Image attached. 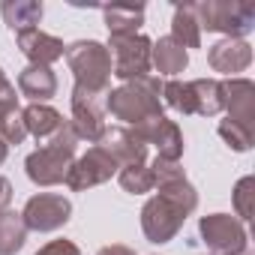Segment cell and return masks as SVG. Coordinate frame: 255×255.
<instances>
[{
    "label": "cell",
    "instance_id": "4dcf8cb0",
    "mask_svg": "<svg viewBox=\"0 0 255 255\" xmlns=\"http://www.w3.org/2000/svg\"><path fill=\"white\" fill-rule=\"evenodd\" d=\"M96 255H135V249L123 246V243H111V246H102Z\"/></svg>",
    "mask_w": 255,
    "mask_h": 255
},
{
    "label": "cell",
    "instance_id": "f1b7e54d",
    "mask_svg": "<svg viewBox=\"0 0 255 255\" xmlns=\"http://www.w3.org/2000/svg\"><path fill=\"white\" fill-rule=\"evenodd\" d=\"M0 99H18V93H15V84L6 78L3 66H0Z\"/></svg>",
    "mask_w": 255,
    "mask_h": 255
},
{
    "label": "cell",
    "instance_id": "30bf717a",
    "mask_svg": "<svg viewBox=\"0 0 255 255\" xmlns=\"http://www.w3.org/2000/svg\"><path fill=\"white\" fill-rule=\"evenodd\" d=\"M120 171V165L111 159L108 150H102L99 144H93L84 156H78L69 168V177H66V186L72 192H84L90 186H99L105 180H111L114 174Z\"/></svg>",
    "mask_w": 255,
    "mask_h": 255
},
{
    "label": "cell",
    "instance_id": "e0dca14e",
    "mask_svg": "<svg viewBox=\"0 0 255 255\" xmlns=\"http://www.w3.org/2000/svg\"><path fill=\"white\" fill-rule=\"evenodd\" d=\"M18 93L27 96L30 102L45 105L57 93V75L48 66H24L18 72Z\"/></svg>",
    "mask_w": 255,
    "mask_h": 255
},
{
    "label": "cell",
    "instance_id": "7402d4cb",
    "mask_svg": "<svg viewBox=\"0 0 255 255\" xmlns=\"http://www.w3.org/2000/svg\"><path fill=\"white\" fill-rule=\"evenodd\" d=\"M171 39L180 42L186 51H189V48H201V21H198V12H195V3L174 6Z\"/></svg>",
    "mask_w": 255,
    "mask_h": 255
},
{
    "label": "cell",
    "instance_id": "5b68a950",
    "mask_svg": "<svg viewBox=\"0 0 255 255\" xmlns=\"http://www.w3.org/2000/svg\"><path fill=\"white\" fill-rule=\"evenodd\" d=\"M162 105L180 114H201L216 117L222 111V87L216 78H195V81H165L162 84Z\"/></svg>",
    "mask_w": 255,
    "mask_h": 255
},
{
    "label": "cell",
    "instance_id": "ba28073f",
    "mask_svg": "<svg viewBox=\"0 0 255 255\" xmlns=\"http://www.w3.org/2000/svg\"><path fill=\"white\" fill-rule=\"evenodd\" d=\"M201 243L210 249V255H246L249 237L237 216L231 213H210L198 219Z\"/></svg>",
    "mask_w": 255,
    "mask_h": 255
},
{
    "label": "cell",
    "instance_id": "52a82bcc",
    "mask_svg": "<svg viewBox=\"0 0 255 255\" xmlns=\"http://www.w3.org/2000/svg\"><path fill=\"white\" fill-rule=\"evenodd\" d=\"M150 48L153 39L144 33L135 36H108V54H111V75H117L123 84L150 78Z\"/></svg>",
    "mask_w": 255,
    "mask_h": 255
},
{
    "label": "cell",
    "instance_id": "d4e9b609",
    "mask_svg": "<svg viewBox=\"0 0 255 255\" xmlns=\"http://www.w3.org/2000/svg\"><path fill=\"white\" fill-rule=\"evenodd\" d=\"M117 180L123 186V192H129V195H144V192H153V171L147 162L141 165H123L117 171Z\"/></svg>",
    "mask_w": 255,
    "mask_h": 255
},
{
    "label": "cell",
    "instance_id": "44dd1931",
    "mask_svg": "<svg viewBox=\"0 0 255 255\" xmlns=\"http://www.w3.org/2000/svg\"><path fill=\"white\" fill-rule=\"evenodd\" d=\"M0 12H3V21L9 24L12 33H24V30H33L42 21L45 6L39 0H6V3L0 6Z\"/></svg>",
    "mask_w": 255,
    "mask_h": 255
},
{
    "label": "cell",
    "instance_id": "6da1fadb",
    "mask_svg": "<svg viewBox=\"0 0 255 255\" xmlns=\"http://www.w3.org/2000/svg\"><path fill=\"white\" fill-rule=\"evenodd\" d=\"M150 171H153L156 195L147 198L141 207V231L150 243L162 246V243L174 240L177 231L183 228L186 216L195 213L198 192L186 180V171L180 168V162H168V159L156 156L150 162Z\"/></svg>",
    "mask_w": 255,
    "mask_h": 255
},
{
    "label": "cell",
    "instance_id": "ffe728a7",
    "mask_svg": "<svg viewBox=\"0 0 255 255\" xmlns=\"http://www.w3.org/2000/svg\"><path fill=\"white\" fill-rule=\"evenodd\" d=\"M108 36H135L144 24V6L141 3H114L102 6Z\"/></svg>",
    "mask_w": 255,
    "mask_h": 255
},
{
    "label": "cell",
    "instance_id": "7a4b0ae2",
    "mask_svg": "<svg viewBox=\"0 0 255 255\" xmlns=\"http://www.w3.org/2000/svg\"><path fill=\"white\" fill-rule=\"evenodd\" d=\"M75 150H78V135L72 129V123L63 120L60 129L42 144L36 147L27 159H24V171L30 177V183L36 186H57L66 183L69 168L75 162Z\"/></svg>",
    "mask_w": 255,
    "mask_h": 255
},
{
    "label": "cell",
    "instance_id": "277c9868",
    "mask_svg": "<svg viewBox=\"0 0 255 255\" xmlns=\"http://www.w3.org/2000/svg\"><path fill=\"white\" fill-rule=\"evenodd\" d=\"M66 63L75 75V87L72 93L81 96H96L105 99L108 96V81H111V54L102 42L96 39H78L72 45H66Z\"/></svg>",
    "mask_w": 255,
    "mask_h": 255
},
{
    "label": "cell",
    "instance_id": "7c38bea8",
    "mask_svg": "<svg viewBox=\"0 0 255 255\" xmlns=\"http://www.w3.org/2000/svg\"><path fill=\"white\" fill-rule=\"evenodd\" d=\"M219 87H222V108L228 111L225 120L255 132V84L237 75V78L219 81Z\"/></svg>",
    "mask_w": 255,
    "mask_h": 255
},
{
    "label": "cell",
    "instance_id": "83f0119b",
    "mask_svg": "<svg viewBox=\"0 0 255 255\" xmlns=\"http://www.w3.org/2000/svg\"><path fill=\"white\" fill-rule=\"evenodd\" d=\"M33 255H81V249L72 243V240H51V243H45L39 252H33Z\"/></svg>",
    "mask_w": 255,
    "mask_h": 255
},
{
    "label": "cell",
    "instance_id": "484cf974",
    "mask_svg": "<svg viewBox=\"0 0 255 255\" xmlns=\"http://www.w3.org/2000/svg\"><path fill=\"white\" fill-rule=\"evenodd\" d=\"M219 138L231 147V150H237V153H246L249 147H252V141H255V132L252 129H246V126H237V123H231V120H219Z\"/></svg>",
    "mask_w": 255,
    "mask_h": 255
},
{
    "label": "cell",
    "instance_id": "d6986e66",
    "mask_svg": "<svg viewBox=\"0 0 255 255\" xmlns=\"http://www.w3.org/2000/svg\"><path fill=\"white\" fill-rule=\"evenodd\" d=\"M150 66H153L159 75L174 78V75H180V72L189 66V51H186L180 42H174L171 36H162V39H156L153 48H150Z\"/></svg>",
    "mask_w": 255,
    "mask_h": 255
},
{
    "label": "cell",
    "instance_id": "f546056e",
    "mask_svg": "<svg viewBox=\"0 0 255 255\" xmlns=\"http://www.w3.org/2000/svg\"><path fill=\"white\" fill-rule=\"evenodd\" d=\"M9 201H12V183H9L3 174H0V210H6Z\"/></svg>",
    "mask_w": 255,
    "mask_h": 255
},
{
    "label": "cell",
    "instance_id": "2e32d148",
    "mask_svg": "<svg viewBox=\"0 0 255 255\" xmlns=\"http://www.w3.org/2000/svg\"><path fill=\"white\" fill-rule=\"evenodd\" d=\"M207 63L213 72L237 78V72L249 69V63H252V45L246 39H219L216 45H210Z\"/></svg>",
    "mask_w": 255,
    "mask_h": 255
},
{
    "label": "cell",
    "instance_id": "1f68e13d",
    "mask_svg": "<svg viewBox=\"0 0 255 255\" xmlns=\"http://www.w3.org/2000/svg\"><path fill=\"white\" fill-rule=\"evenodd\" d=\"M6 156H9V144H6L3 138H0V165L6 162Z\"/></svg>",
    "mask_w": 255,
    "mask_h": 255
},
{
    "label": "cell",
    "instance_id": "8992f818",
    "mask_svg": "<svg viewBox=\"0 0 255 255\" xmlns=\"http://www.w3.org/2000/svg\"><path fill=\"white\" fill-rule=\"evenodd\" d=\"M201 30L225 33V39H243L255 27V6L243 0H204L195 3Z\"/></svg>",
    "mask_w": 255,
    "mask_h": 255
},
{
    "label": "cell",
    "instance_id": "4316f807",
    "mask_svg": "<svg viewBox=\"0 0 255 255\" xmlns=\"http://www.w3.org/2000/svg\"><path fill=\"white\" fill-rule=\"evenodd\" d=\"M252 189H255V177H240L234 186V210H237L240 222L252 219V195H255Z\"/></svg>",
    "mask_w": 255,
    "mask_h": 255
},
{
    "label": "cell",
    "instance_id": "5bb4252c",
    "mask_svg": "<svg viewBox=\"0 0 255 255\" xmlns=\"http://www.w3.org/2000/svg\"><path fill=\"white\" fill-rule=\"evenodd\" d=\"M102 150L111 153V159L123 168V165H141L147 162V144L135 135L132 126H111L102 132V138L96 141Z\"/></svg>",
    "mask_w": 255,
    "mask_h": 255
},
{
    "label": "cell",
    "instance_id": "ac0fdd59",
    "mask_svg": "<svg viewBox=\"0 0 255 255\" xmlns=\"http://www.w3.org/2000/svg\"><path fill=\"white\" fill-rule=\"evenodd\" d=\"M21 120H24V132L33 135L36 141H48L60 126H63V114L51 105H39V102H30L24 111H21Z\"/></svg>",
    "mask_w": 255,
    "mask_h": 255
},
{
    "label": "cell",
    "instance_id": "9a60e30c",
    "mask_svg": "<svg viewBox=\"0 0 255 255\" xmlns=\"http://www.w3.org/2000/svg\"><path fill=\"white\" fill-rule=\"evenodd\" d=\"M15 42H18L21 54L30 60V66H48L51 69V63H57L66 54L63 39H57V36H51V33H45L39 27L24 30V33H15Z\"/></svg>",
    "mask_w": 255,
    "mask_h": 255
},
{
    "label": "cell",
    "instance_id": "603a6c76",
    "mask_svg": "<svg viewBox=\"0 0 255 255\" xmlns=\"http://www.w3.org/2000/svg\"><path fill=\"white\" fill-rule=\"evenodd\" d=\"M27 240V228L18 210H0V255H15Z\"/></svg>",
    "mask_w": 255,
    "mask_h": 255
},
{
    "label": "cell",
    "instance_id": "3957f363",
    "mask_svg": "<svg viewBox=\"0 0 255 255\" xmlns=\"http://www.w3.org/2000/svg\"><path fill=\"white\" fill-rule=\"evenodd\" d=\"M105 111L114 120H123L126 126H138L147 117L165 114V105H162V81L150 75V78H141V81L120 84L117 90H108Z\"/></svg>",
    "mask_w": 255,
    "mask_h": 255
},
{
    "label": "cell",
    "instance_id": "4fadbf2b",
    "mask_svg": "<svg viewBox=\"0 0 255 255\" xmlns=\"http://www.w3.org/2000/svg\"><path fill=\"white\" fill-rule=\"evenodd\" d=\"M69 123H72L78 141L96 144L102 138V132L108 129L105 126V99L72 93V117H69Z\"/></svg>",
    "mask_w": 255,
    "mask_h": 255
},
{
    "label": "cell",
    "instance_id": "9c48e42d",
    "mask_svg": "<svg viewBox=\"0 0 255 255\" xmlns=\"http://www.w3.org/2000/svg\"><path fill=\"white\" fill-rule=\"evenodd\" d=\"M21 219H24L27 231H39V234L57 231V228H63L72 219V201L66 195H60V192L30 195L24 210H21Z\"/></svg>",
    "mask_w": 255,
    "mask_h": 255
},
{
    "label": "cell",
    "instance_id": "8fae6325",
    "mask_svg": "<svg viewBox=\"0 0 255 255\" xmlns=\"http://www.w3.org/2000/svg\"><path fill=\"white\" fill-rule=\"evenodd\" d=\"M135 135L144 141V144H153L156 147V156L159 159H168V162H180L183 156V132H180V126L174 120H168L165 114L159 117H147L144 123L132 126Z\"/></svg>",
    "mask_w": 255,
    "mask_h": 255
},
{
    "label": "cell",
    "instance_id": "cb8c5ba5",
    "mask_svg": "<svg viewBox=\"0 0 255 255\" xmlns=\"http://www.w3.org/2000/svg\"><path fill=\"white\" fill-rule=\"evenodd\" d=\"M24 120H21V108L18 99H0V138L9 147L24 141Z\"/></svg>",
    "mask_w": 255,
    "mask_h": 255
}]
</instances>
